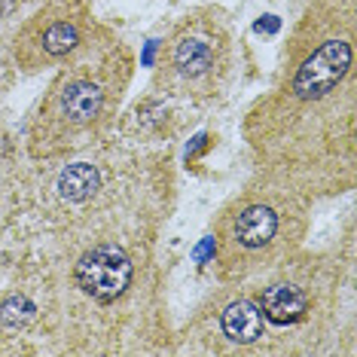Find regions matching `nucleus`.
Returning <instances> with one entry per match:
<instances>
[{"mask_svg":"<svg viewBox=\"0 0 357 357\" xmlns=\"http://www.w3.org/2000/svg\"><path fill=\"white\" fill-rule=\"evenodd\" d=\"M77 287L86 296H92L95 303L107 305L116 303L119 296L128 290L135 275V266L128 254L116 245H98L92 250H86L77 263Z\"/></svg>","mask_w":357,"mask_h":357,"instance_id":"f257e3e1","label":"nucleus"},{"mask_svg":"<svg viewBox=\"0 0 357 357\" xmlns=\"http://www.w3.org/2000/svg\"><path fill=\"white\" fill-rule=\"evenodd\" d=\"M351 68V46L342 40H327L324 46H318L308 59L303 61V68L294 77V92L299 101H318L324 95H330L333 89L342 83V77Z\"/></svg>","mask_w":357,"mask_h":357,"instance_id":"f03ea898","label":"nucleus"},{"mask_svg":"<svg viewBox=\"0 0 357 357\" xmlns=\"http://www.w3.org/2000/svg\"><path fill=\"white\" fill-rule=\"evenodd\" d=\"M308 308V296L296 284H275V287L263 290V299H259V312H263L266 321L278 324V327H290L305 314Z\"/></svg>","mask_w":357,"mask_h":357,"instance_id":"7ed1b4c3","label":"nucleus"},{"mask_svg":"<svg viewBox=\"0 0 357 357\" xmlns=\"http://www.w3.org/2000/svg\"><path fill=\"white\" fill-rule=\"evenodd\" d=\"M278 232V214L269 205H250L235 220V241L241 248H263Z\"/></svg>","mask_w":357,"mask_h":357,"instance_id":"20e7f679","label":"nucleus"},{"mask_svg":"<svg viewBox=\"0 0 357 357\" xmlns=\"http://www.w3.org/2000/svg\"><path fill=\"white\" fill-rule=\"evenodd\" d=\"M220 324H223L226 339H232V342H238V345H250L263 336V312H259V305L250 303V299L232 303L223 312Z\"/></svg>","mask_w":357,"mask_h":357,"instance_id":"39448f33","label":"nucleus"},{"mask_svg":"<svg viewBox=\"0 0 357 357\" xmlns=\"http://www.w3.org/2000/svg\"><path fill=\"white\" fill-rule=\"evenodd\" d=\"M101 104H104V92L92 79H74L61 92V110L70 123H89V119H95L101 113Z\"/></svg>","mask_w":357,"mask_h":357,"instance_id":"423d86ee","label":"nucleus"},{"mask_svg":"<svg viewBox=\"0 0 357 357\" xmlns=\"http://www.w3.org/2000/svg\"><path fill=\"white\" fill-rule=\"evenodd\" d=\"M101 190V174L89 162H74L59 174V196L70 205H83Z\"/></svg>","mask_w":357,"mask_h":357,"instance_id":"0eeeda50","label":"nucleus"},{"mask_svg":"<svg viewBox=\"0 0 357 357\" xmlns=\"http://www.w3.org/2000/svg\"><path fill=\"white\" fill-rule=\"evenodd\" d=\"M174 64L177 70H181L183 77L196 79L202 74H208L211 64H214V52H211V46L205 43V40H196V37H186L177 43L174 50Z\"/></svg>","mask_w":357,"mask_h":357,"instance_id":"6e6552de","label":"nucleus"},{"mask_svg":"<svg viewBox=\"0 0 357 357\" xmlns=\"http://www.w3.org/2000/svg\"><path fill=\"white\" fill-rule=\"evenodd\" d=\"M37 318V305L28 296H10L0 303V324L6 330H25Z\"/></svg>","mask_w":357,"mask_h":357,"instance_id":"1a4fd4ad","label":"nucleus"},{"mask_svg":"<svg viewBox=\"0 0 357 357\" xmlns=\"http://www.w3.org/2000/svg\"><path fill=\"white\" fill-rule=\"evenodd\" d=\"M79 43V34L70 22H55V25L43 34V52L52 55V59H61V55L74 52Z\"/></svg>","mask_w":357,"mask_h":357,"instance_id":"9d476101","label":"nucleus"},{"mask_svg":"<svg viewBox=\"0 0 357 357\" xmlns=\"http://www.w3.org/2000/svg\"><path fill=\"white\" fill-rule=\"evenodd\" d=\"M217 254V245H214V235H208V238H202V245L192 250V259H196V263H208L211 257Z\"/></svg>","mask_w":357,"mask_h":357,"instance_id":"9b49d317","label":"nucleus"},{"mask_svg":"<svg viewBox=\"0 0 357 357\" xmlns=\"http://www.w3.org/2000/svg\"><path fill=\"white\" fill-rule=\"evenodd\" d=\"M281 28V19L278 15H263V19L254 25V31H259V34H275V31Z\"/></svg>","mask_w":357,"mask_h":357,"instance_id":"f8f14e48","label":"nucleus"},{"mask_svg":"<svg viewBox=\"0 0 357 357\" xmlns=\"http://www.w3.org/2000/svg\"><path fill=\"white\" fill-rule=\"evenodd\" d=\"M205 141H208V135H196V137H192V147H186V156H196V150L205 147Z\"/></svg>","mask_w":357,"mask_h":357,"instance_id":"ddd939ff","label":"nucleus"},{"mask_svg":"<svg viewBox=\"0 0 357 357\" xmlns=\"http://www.w3.org/2000/svg\"><path fill=\"white\" fill-rule=\"evenodd\" d=\"M156 43H159V40H150L147 50H144V64H147V68L153 64V55H156Z\"/></svg>","mask_w":357,"mask_h":357,"instance_id":"4468645a","label":"nucleus"}]
</instances>
